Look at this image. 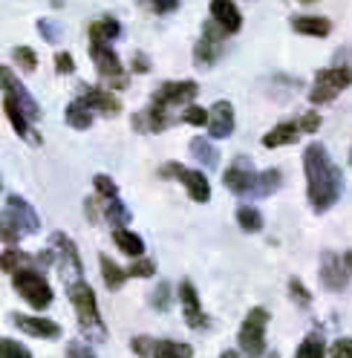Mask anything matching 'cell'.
<instances>
[{"label":"cell","instance_id":"1","mask_svg":"<svg viewBox=\"0 0 352 358\" xmlns=\"http://www.w3.org/2000/svg\"><path fill=\"white\" fill-rule=\"evenodd\" d=\"M303 171H306V196L312 203V211L318 214L329 211L344 194V173L321 142L306 145Z\"/></svg>","mask_w":352,"mask_h":358},{"label":"cell","instance_id":"2","mask_svg":"<svg viewBox=\"0 0 352 358\" xmlns=\"http://www.w3.org/2000/svg\"><path fill=\"white\" fill-rule=\"evenodd\" d=\"M196 93H200L196 81H165L156 93H153L150 107L145 110V113L133 116V127L136 130H147V133L168 130L173 122H182L173 110L182 107V104H191L196 99Z\"/></svg>","mask_w":352,"mask_h":358},{"label":"cell","instance_id":"3","mask_svg":"<svg viewBox=\"0 0 352 358\" xmlns=\"http://www.w3.org/2000/svg\"><path fill=\"white\" fill-rule=\"evenodd\" d=\"M67 295H70V303H73L75 315H78L81 332L90 341H104L107 329H104V321H101V312H98V301H96L93 286L87 280H78V283L67 286Z\"/></svg>","mask_w":352,"mask_h":358},{"label":"cell","instance_id":"4","mask_svg":"<svg viewBox=\"0 0 352 358\" xmlns=\"http://www.w3.org/2000/svg\"><path fill=\"white\" fill-rule=\"evenodd\" d=\"M38 229H41V220H38L35 208L24 196L9 194L6 203H3V243H6V249H15L20 240L35 234Z\"/></svg>","mask_w":352,"mask_h":358},{"label":"cell","instance_id":"5","mask_svg":"<svg viewBox=\"0 0 352 358\" xmlns=\"http://www.w3.org/2000/svg\"><path fill=\"white\" fill-rule=\"evenodd\" d=\"M12 286H15V292L24 298L32 309H47L52 303V286H50V280L43 278L35 266L15 272L12 275Z\"/></svg>","mask_w":352,"mask_h":358},{"label":"cell","instance_id":"6","mask_svg":"<svg viewBox=\"0 0 352 358\" xmlns=\"http://www.w3.org/2000/svg\"><path fill=\"white\" fill-rule=\"evenodd\" d=\"M266 327H269V312L263 306H254L249 309V315L243 321V327H240V350H243L246 358H260L263 352H266Z\"/></svg>","mask_w":352,"mask_h":358},{"label":"cell","instance_id":"7","mask_svg":"<svg viewBox=\"0 0 352 358\" xmlns=\"http://www.w3.org/2000/svg\"><path fill=\"white\" fill-rule=\"evenodd\" d=\"M346 87H352V66H329V70H321L315 76L312 90H309V101L329 104L332 99H338Z\"/></svg>","mask_w":352,"mask_h":358},{"label":"cell","instance_id":"8","mask_svg":"<svg viewBox=\"0 0 352 358\" xmlns=\"http://www.w3.org/2000/svg\"><path fill=\"white\" fill-rule=\"evenodd\" d=\"M50 249L55 252V266L61 268V278L67 286L84 280V266H81V257H78V249L73 237H67L64 231H55L50 237Z\"/></svg>","mask_w":352,"mask_h":358},{"label":"cell","instance_id":"9","mask_svg":"<svg viewBox=\"0 0 352 358\" xmlns=\"http://www.w3.org/2000/svg\"><path fill=\"white\" fill-rule=\"evenodd\" d=\"M257 176H260V173H257L254 165L249 162V156H237V159L228 165L223 182H226V188H228L234 196H240V199H254Z\"/></svg>","mask_w":352,"mask_h":358},{"label":"cell","instance_id":"10","mask_svg":"<svg viewBox=\"0 0 352 358\" xmlns=\"http://www.w3.org/2000/svg\"><path fill=\"white\" fill-rule=\"evenodd\" d=\"M90 58L96 64V70L104 81H110L116 90H124L127 87V76H124V66L119 61V55L113 52V47L107 43H90Z\"/></svg>","mask_w":352,"mask_h":358},{"label":"cell","instance_id":"11","mask_svg":"<svg viewBox=\"0 0 352 358\" xmlns=\"http://www.w3.org/2000/svg\"><path fill=\"white\" fill-rule=\"evenodd\" d=\"M159 173H162V176L179 179V182L188 188V194H191L193 203H208V199H211V185H208V179H205L203 171H191V168H185V165H179V162H168V165H162Z\"/></svg>","mask_w":352,"mask_h":358},{"label":"cell","instance_id":"12","mask_svg":"<svg viewBox=\"0 0 352 358\" xmlns=\"http://www.w3.org/2000/svg\"><path fill=\"white\" fill-rule=\"evenodd\" d=\"M226 29L217 24V20H208V24L203 27V38L196 41L193 47V61L200 66H211L219 55H223V47H226Z\"/></svg>","mask_w":352,"mask_h":358},{"label":"cell","instance_id":"13","mask_svg":"<svg viewBox=\"0 0 352 358\" xmlns=\"http://www.w3.org/2000/svg\"><path fill=\"white\" fill-rule=\"evenodd\" d=\"M321 283L329 289V292H344L349 283V268L344 263V257H338L335 252H323L321 257Z\"/></svg>","mask_w":352,"mask_h":358},{"label":"cell","instance_id":"14","mask_svg":"<svg viewBox=\"0 0 352 358\" xmlns=\"http://www.w3.org/2000/svg\"><path fill=\"white\" fill-rule=\"evenodd\" d=\"M0 76H3V93L17 101V107L24 110L29 122H38V119H41V107H38V101L29 96V90L15 78V73L9 70V66H3V70H0Z\"/></svg>","mask_w":352,"mask_h":358},{"label":"cell","instance_id":"15","mask_svg":"<svg viewBox=\"0 0 352 358\" xmlns=\"http://www.w3.org/2000/svg\"><path fill=\"white\" fill-rule=\"evenodd\" d=\"M179 301H182V318L191 329H203L208 327V318H205V312L200 306V295H196V286L191 280H182L179 286Z\"/></svg>","mask_w":352,"mask_h":358},{"label":"cell","instance_id":"16","mask_svg":"<svg viewBox=\"0 0 352 358\" xmlns=\"http://www.w3.org/2000/svg\"><path fill=\"white\" fill-rule=\"evenodd\" d=\"M81 99L90 104L93 110H98L101 116H107V119H113V116H119L122 113V101L110 93V90H104V87H90V84H81Z\"/></svg>","mask_w":352,"mask_h":358},{"label":"cell","instance_id":"17","mask_svg":"<svg viewBox=\"0 0 352 358\" xmlns=\"http://www.w3.org/2000/svg\"><path fill=\"white\" fill-rule=\"evenodd\" d=\"M12 321H15V327H17L20 332L32 335V338H47V341L61 338V327H58L55 321H50V318H38V315H12Z\"/></svg>","mask_w":352,"mask_h":358},{"label":"cell","instance_id":"18","mask_svg":"<svg viewBox=\"0 0 352 358\" xmlns=\"http://www.w3.org/2000/svg\"><path fill=\"white\" fill-rule=\"evenodd\" d=\"M3 113H6V119L12 122V127H15V133L24 142H29V145H41V136L35 133V127H32V122L27 119V113L17 107V101L12 99V96H6L3 93Z\"/></svg>","mask_w":352,"mask_h":358},{"label":"cell","instance_id":"19","mask_svg":"<svg viewBox=\"0 0 352 358\" xmlns=\"http://www.w3.org/2000/svg\"><path fill=\"white\" fill-rule=\"evenodd\" d=\"M208 133H211V139H228L234 133V107H231V101H217L211 107Z\"/></svg>","mask_w":352,"mask_h":358},{"label":"cell","instance_id":"20","mask_svg":"<svg viewBox=\"0 0 352 358\" xmlns=\"http://www.w3.org/2000/svg\"><path fill=\"white\" fill-rule=\"evenodd\" d=\"M211 20H217L228 35L240 32V27H243V15H240L234 0H211Z\"/></svg>","mask_w":352,"mask_h":358},{"label":"cell","instance_id":"21","mask_svg":"<svg viewBox=\"0 0 352 358\" xmlns=\"http://www.w3.org/2000/svg\"><path fill=\"white\" fill-rule=\"evenodd\" d=\"M292 29L309 38H326L332 32V24H329V17H321V15H298L292 17Z\"/></svg>","mask_w":352,"mask_h":358},{"label":"cell","instance_id":"22","mask_svg":"<svg viewBox=\"0 0 352 358\" xmlns=\"http://www.w3.org/2000/svg\"><path fill=\"white\" fill-rule=\"evenodd\" d=\"M300 136V127L298 122H283V124H274L266 136H263V148H283V145H295Z\"/></svg>","mask_w":352,"mask_h":358},{"label":"cell","instance_id":"23","mask_svg":"<svg viewBox=\"0 0 352 358\" xmlns=\"http://www.w3.org/2000/svg\"><path fill=\"white\" fill-rule=\"evenodd\" d=\"M113 243L119 245V252H124L127 257H133L139 260L145 255V240L136 234V231H130V229H113Z\"/></svg>","mask_w":352,"mask_h":358},{"label":"cell","instance_id":"24","mask_svg":"<svg viewBox=\"0 0 352 358\" xmlns=\"http://www.w3.org/2000/svg\"><path fill=\"white\" fill-rule=\"evenodd\" d=\"M64 119H67V124L75 127V130H87L93 124V107L84 99H75V101L67 104V110H64Z\"/></svg>","mask_w":352,"mask_h":358},{"label":"cell","instance_id":"25","mask_svg":"<svg viewBox=\"0 0 352 358\" xmlns=\"http://www.w3.org/2000/svg\"><path fill=\"white\" fill-rule=\"evenodd\" d=\"M119 35H122V24L110 15H104V17H98L90 24V43H107V41H116Z\"/></svg>","mask_w":352,"mask_h":358},{"label":"cell","instance_id":"26","mask_svg":"<svg viewBox=\"0 0 352 358\" xmlns=\"http://www.w3.org/2000/svg\"><path fill=\"white\" fill-rule=\"evenodd\" d=\"M101 278H104V286L110 289V292H116V289H122L124 286V280L130 278L127 275V268H122L119 263H113V260H110L107 255H101Z\"/></svg>","mask_w":352,"mask_h":358},{"label":"cell","instance_id":"27","mask_svg":"<svg viewBox=\"0 0 352 358\" xmlns=\"http://www.w3.org/2000/svg\"><path fill=\"white\" fill-rule=\"evenodd\" d=\"M101 214H104V220L110 222V226H116V229H122L130 222V211L124 208V203L119 196L116 199H101Z\"/></svg>","mask_w":352,"mask_h":358},{"label":"cell","instance_id":"28","mask_svg":"<svg viewBox=\"0 0 352 358\" xmlns=\"http://www.w3.org/2000/svg\"><path fill=\"white\" fill-rule=\"evenodd\" d=\"M191 153H193V159L200 162V165H205V168H217V162H219V153H217V148L205 139V136H196V139H191Z\"/></svg>","mask_w":352,"mask_h":358},{"label":"cell","instance_id":"29","mask_svg":"<svg viewBox=\"0 0 352 358\" xmlns=\"http://www.w3.org/2000/svg\"><path fill=\"white\" fill-rule=\"evenodd\" d=\"M295 358H326V344H323V335L312 332V335H306V338L300 341Z\"/></svg>","mask_w":352,"mask_h":358},{"label":"cell","instance_id":"30","mask_svg":"<svg viewBox=\"0 0 352 358\" xmlns=\"http://www.w3.org/2000/svg\"><path fill=\"white\" fill-rule=\"evenodd\" d=\"M32 263H35V257H29L27 252H20V249H6L3 252V260H0L3 272H9V275L20 272V268H29Z\"/></svg>","mask_w":352,"mask_h":358},{"label":"cell","instance_id":"31","mask_svg":"<svg viewBox=\"0 0 352 358\" xmlns=\"http://www.w3.org/2000/svg\"><path fill=\"white\" fill-rule=\"evenodd\" d=\"M191 355H193V347L191 344H179V341L162 338L156 344V355H153V358H191Z\"/></svg>","mask_w":352,"mask_h":358},{"label":"cell","instance_id":"32","mask_svg":"<svg viewBox=\"0 0 352 358\" xmlns=\"http://www.w3.org/2000/svg\"><path fill=\"white\" fill-rule=\"evenodd\" d=\"M277 188H280V171H277V168L260 171V176H257V191H254V199H260V196H269V194H274Z\"/></svg>","mask_w":352,"mask_h":358},{"label":"cell","instance_id":"33","mask_svg":"<svg viewBox=\"0 0 352 358\" xmlns=\"http://www.w3.org/2000/svg\"><path fill=\"white\" fill-rule=\"evenodd\" d=\"M237 222H240V229L243 231L254 234V231L263 229V214L257 208H251V206H243V208H237Z\"/></svg>","mask_w":352,"mask_h":358},{"label":"cell","instance_id":"34","mask_svg":"<svg viewBox=\"0 0 352 358\" xmlns=\"http://www.w3.org/2000/svg\"><path fill=\"white\" fill-rule=\"evenodd\" d=\"M182 122H185V124H193V127H203V124L211 122V110L196 107V104H188V107L182 110Z\"/></svg>","mask_w":352,"mask_h":358},{"label":"cell","instance_id":"35","mask_svg":"<svg viewBox=\"0 0 352 358\" xmlns=\"http://www.w3.org/2000/svg\"><path fill=\"white\" fill-rule=\"evenodd\" d=\"M93 185H96V194H98L101 199H116V196H119V185H116L107 173H96V176H93Z\"/></svg>","mask_w":352,"mask_h":358},{"label":"cell","instance_id":"36","mask_svg":"<svg viewBox=\"0 0 352 358\" xmlns=\"http://www.w3.org/2000/svg\"><path fill=\"white\" fill-rule=\"evenodd\" d=\"M12 58L24 66V73H35L38 70V55H35V50H29V47H15L12 50Z\"/></svg>","mask_w":352,"mask_h":358},{"label":"cell","instance_id":"37","mask_svg":"<svg viewBox=\"0 0 352 358\" xmlns=\"http://www.w3.org/2000/svg\"><path fill=\"white\" fill-rule=\"evenodd\" d=\"M156 344L159 341H153L150 335H136V338L130 341V350H133L139 358H147V355H156Z\"/></svg>","mask_w":352,"mask_h":358},{"label":"cell","instance_id":"38","mask_svg":"<svg viewBox=\"0 0 352 358\" xmlns=\"http://www.w3.org/2000/svg\"><path fill=\"white\" fill-rule=\"evenodd\" d=\"M127 275H130V278H153V275H156V263L147 260V257H139V260L130 263Z\"/></svg>","mask_w":352,"mask_h":358},{"label":"cell","instance_id":"39","mask_svg":"<svg viewBox=\"0 0 352 358\" xmlns=\"http://www.w3.org/2000/svg\"><path fill=\"white\" fill-rule=\"evenodd\" d=\"M38 32L43 35V41H47V43L61 41V27L55 24V20H50V17H38Z\"/></svg>","mask_w":352,"mask_h":358},{"label":"cell","instance_id":"40","mask_svg":"<svg viewBox=\"0 0 352 358\" xmlns=\"http://www.w3.org/2000/svg\"><path fill=\"white\" fill-rule=\"evenodd\" d=\"M289 295H292V301L298 303V306H309L312 303V295H309V289H306L298 278H292L289 280Z\"/></svg>","mask_w":352,"mask_h":358},{"label":"cell","instance_id":"41","mask_svg":"<svg viewBox=\"0 0 352 358\" xmlns=\"http://www.w3.org/2000/svg\"><path fill=\"white\" fill-rule=\"evenodd\" d=\"M150 303H153V309H162V312L170 306V286L165 280L150 292Z\"/></svg>","mask_w":352,"mask_h":358},{"label":"cell","instance_id":"42","mask_svg":"<svg viewBox=\"0 0 352 358\" xmlns=\"http://www.w3.org/2000/svg\"><path fill=\"white\" fill-rule=\"evenodd\" d=\"M0 347H3V350H0V352H3V358H32V352L20 341H15V338H3V344H0Z\"/></svg>","mask_w":352,"mask_h":358},{"label":"cell","instance_id":"43","mask_svg":"<svg viewBox=\"0 0 352 358\" xmlns=\"http://www.w3.org/2000/svg\"><path fill=\"white\" fill-rule=\"evenodd\" d=\"M142 3L156 15H170V12L179 9V0H142Z\"/></svg>","mask_w":352,"mask_h":358},{"label":"cell","instance_id":"44","mask_svg":"<svg viewBox=\"0 0 352 358\" xmlns=\"http://www.w3.org/2000/svg\"><path fill=\"white\" fill-rule=\"evenodd\" d=\"M298 127H300V133H318V127H321V113H318V110H309L306 116H300Z\"/></svg>","mask_w":352,"mask_h":358},{"label":"cell","instance_id":"45","mask_svg":"<svg viewBox=\"0 0 352 358\" xmlns=\"http://www.w3.org/2000/svg\"><path fill=\"white\" fill-rule=\"evenodd\" d=\"M73 70H75V58L70 52H58L55 55V73L58 76H70Z\"/></svg>","mask_w":352,"mask_h":358},{"label":"cell","instance_id":"46","mask_svg":"<svg viewBox=\"0 0 352 358\" xmlns=\"http://www.w3.org/2000/svg\"><path fill=\"white\" fill-rule=\"evenodd\" d=\"M329 358H352V338H338L329 350Z\"/></svg>","mask_w":352,"mask_h":358},{"label":"cell","instance_id":"47","mask_svg":"<svg viewBox=\"0 0 352 358\" xmlns=\"http://www.w3.org/2000/svg\"><path fill=\"white\" fill-rule=\"evenodd\" d=\"M67 358H96V352L81 341H70L67 344Z\"/></svg>","mask_w":352,"mask_h":358},{"label":"cell","instance_id":"48","mask_svg":"<svg viewBox=\"0 0 352 358\" xmlns=\"http://www.w3.org/2000/svg\"><path fill=\"white\" fill-rule=\"evenodd\" d=\"M130 70L133 73H150V58L145 52H133V61H130Z\"/></svg>","mask_w":352,"mask_h":358},{"label":"cell","instance_id":"49","mask_svg":"<svg viewBox=\"0 0 352 358\" xmlns=\"http://www.w3.org/2000/svg\"><path fill=\"white\" fill-rule=\"evenodd\" d=\"M344 263H346V268L352 272V249H349V252H344Z\"/></svg>","mask_w":352,"mask_h":358},{"label":"cell","instance_id":"50","mask_svg":"<svg viewBox=\"0 0 352 358\" xmlns=\"http://www.w3.org/2000/svg\"><path fill=\"white\" fill-rule=\"evenodd\" d=\"M219 358H240V355H237L234 350H226V352H223V355H219Z\"/></svg>","mask_w":352,"mask_h":358},{"label":"cell","instance_id":"51","mask_svg":"<svg viewBox=\"0 0 352 358\" xmlns=\"http://www.w3.org/2000/svg\"><path fill=\"white\" fill-rule=\"evenodd\" d=\"M50 3H52V6H55V9H61V6H64V3H67V0H50Z\"/></svg>","mask_w":352,"mask_h":358},{"label":"cell","instance_id":"52","mask_svg":"<svg viewBox=\"0 0 352 358\" xmlns=\"http://www.w3.org/2000/svg\"><path fill=\"white\" fill-rule=\"evenodd\" d=\"M266 358H280V355H277V352H269V355H266Z\"/></svg>","mask_w":352,"mask_h":358},{"label":"cell","instance_id":"53","mask_svg":"<svg viewBox=\"0 0 352 358\" xmlns=\"http://www.w3.org/2000/svg\"><path fill=\"white\" fill-rule=\"evenodd\" d=\"M300 3H315V0H300Z\"/></svg>","mask_w":352,"mask_h":358},{"label":"cell","instance_id":"54","mask_svg":"<svg viewBox=\"0 0 352 358\" xmlns=\"http://www.w3.org/2000/svg\"><path fill=\"white\" fill-rule=\"evenodd\" d=\"M349 162H352V153H349Z\"/></svg>","mask_w":352,"mask_h":358}]
</instances>
